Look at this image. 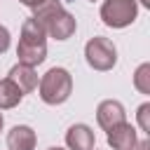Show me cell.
I'll return each mask as SVG.
<instances>
[{
    "label": "cell",
    "instance_id": "cell-3",
    "mask_svg": "<svg viewBox=\"0 0 150 150\" xmlns=\"http://www.w3.org/2000/svg\"><path fill=\"white\" fill-rule=\"evenodd\" d=\"M38 89H40V98L47 105H61L73 94V77L66 68H49L40 77Z\"/></svg>",
    "mask_w": 150,
    "mask_h": 150
},
{
    "label": "cell",
    "instance_id": "cell-10",
    "mask_svg": "<svg viewBox=\"0 0 150 150\" xmlns=\"http://www.w3.org/2000/svg\"><path fill=\"white\" fill-rule=\"evenodd\" d=\"M7 77H9V80L23 91V96L30 94V91L38 87V73H35L33 66H26V63H16V66L9 70Z\"/></svg>",
    "mask_w": 150,
    "mask_h": 150
},
{
    "label": "cell",
    "instance_id": "cell-18",
    "mask_svg": "<svg viewBox=\"0 0 150 150\" xmlns=\"http://www.w3.org/2000/svg\"><path fill=\"white\" fill-rule=\"evenodd\" d=\"M141 2H143V5H145V7H150V0H141Z\"/></svg>",
    "mask_w": 150,
    "mask_h": 150
},
{
    "label": "cell",
    "instance_id": "cell-1",
    "mask_svg": "<svg viewBox=\"0 0 150 150\" xmlns=\"http://www.w3.org/2000/svg\"><path fill=\"white\" fill-rule=\"evenodd\" d=\"M33 19L54 40H68L77 28L75 16L63 9L61 0H42L38 7H33Z\"/></svg>",
    "mask_w": 150,
    "mask_h": 150
},
{
    "label": "cell",
    "instance_id": "cell-19",
    "mask_svg": "<svg viewBox=\"0 0 150 150\" xmlns=\"http://www.w3.org/2000/svg\"><path fill=\"white\" fill-rule=\"evenodd\" d=\"M47 150H63V148H59V145H54V148H47Z\"/></svg>",
    "mask_w": 150,
    "mask_h": 150
},
{
    "label": "cell",
    "instance_id": "cell-6",
    "mask_svg": "<svg viewBox=\"0 0 150 150\" xmlns=\"http://www.w3.org/2000/svg\"><path fill=\"white\" fill-rule=\"evenodd\" d=\"M96 122H98V127L105 129V131L112 129V127H117V124H122V122H127L124 105H122L120 101H115V98L101 101L98 108H96Z\"/></svg>",
    "mask_w": 150,
    "mask_h": 150
},
{
    "label": "cell",
    "instance_id": "cell-14",
    "mask_svg": "<svg viewBox=\"0 0 150 150\" xmlns=\"http://www.w3.org/2000/svg\"><path fill=\"white\" fill-rule=\"evenodd\" d=\"M9 30L5 28V26H0V54H5L7 49H9Z\"/></svg>",
    "mask_w": 150,
    "mask_h": 150
},
{
    "label": "cell",
    "instance_id": "cell-8",
    "mask_svg": "<svg viewBox=\"0 0 150 150\" xmlns=\"http://www.w3.org/2000/svg\"><path fill=\"white\" fill-rule=\"evenodd\" d=\"M94 143H96L94 131L87 124H73L66 131V145H68V150H91Z\"/></svg>",
    "mask_w": 150,
    "mask_h": 150
},
{
    "label": "cell",
    "instance_id": "cell-4",
    "mask_svg": "<svg viewBox=\"0 0 150 150\" xmlns=\"http://www.w3.org/2000/svg\"><path fill=\"white\" fill-rule=\"evenodd\" d=\"M138 5L136 0H105L101 5V19L110 28H127L136 21Z\"/></svg>",
    "mask_w": 150,
    "mask_h": 150
},
{
    "label": "cell",
    "instance_id": "cell-5",
    "mask_svg": "<svg viewBox=\"0 0 150 150\" xmlns=\"http://www.w3.org/2000/svg\"><path fill=\"white\" fill-rule=\"evenodd\" d=\"M84 59L94 70H112L117 63V49L108 38L96 35L84 45Z\"/></svg>",
    "mask_w": 150,
    "mask_h": 150
},
{
    "label": "cell",
    "instance_id": "cell-21",
    "mask_svg": "<svg viewBox=\"0 0 150 150\" xmlns=\"http://www.w3.org/2000/svg\"><path fill=\"white\" fill-rule=\"evenodd\" d=\"M91 150H96V148H91Z\"/></svg>",
    "mask_w": 150,
    "mask_h": 150
},
{
    "label": "cell",
    "instance_id": "cell-13",
    "mask_svg": "<svg viewBox=\"0 0 150 150\" xmlns=\"http://www.w3.org/2000/svg\"><path fill=\"white\" fill-rule=\"evenodd\" d=\"M136 117H138V127H141L143 131H150V103H143V105H138V112H136Z\"/></svg>",
    "mask_w": 150,
    "mask_h": 150
},
{
    "label": "cell",
    "instance_id": "cell-16",
    "mask_svg": "<svg viewBox=\"0 0 150 150\" xmlns=\"http://www.w3.org/2000/svg\"><path fill=\"white\" fill-rule=\"evenodd\" d=\"M40 2H42V0H21V5H26V7H30V9H33V7H38Z\"/></svg>",
    "mask_w": 150,
    "mask_h": 150
},
{
    "label": "cell",
    "instance_id": "cell-17",
    "mask_svg": "<svg viewBox=\"0 0 150 150\" xmlns=\"http://www.w3.org/2000/svg\"><path fill=\"white\" fill-rule=\"evenodd\" d=\"M2 124H5V117H2V112H0V131H2Z\"/></svg>",
    "mask_w": 150,
    "mask_h": 150
},
{
    "label": "cell",
    "instance_id": "cell-20",
    "mask_svg": "<svg viewBox=\"0 0 150 150\" xmlns=\"http://www.w3.org/2000/svg\"><path fill=\"white\" fill-rule=\"evenodd\" d=\"M89 2H94V0H89Z\"/></svg>",
    "mask_w": 150,
    "mask_h": 150
},
{
    "label": "cell",
    "instance_id": "cell-2",
    "mask_svg": "<svg viewBox=\"0 0 150 150\" xmlns=\"http://www.w3.org/2000/svg\"><path fill=\"white\" fill-rule=\"evenodd\" d=\"M16 56H19V63H26V66H33V68L40 66L47 59V33L33 16L26 19L23 26H21Z\"/></svg>",
    "mask_w": 150,
    "mask_h": 150
},
{
    "label": "cell",
    "instance_id": "cell-15",
    "mask_svg": "<svg viewBox=\"0 0 150 150\" xmlns=\"http://www.w3.org/2000/svg\"><path fill=\"white\" fill-rule=\"evenodd\" d=\"M131 150H150V143H148V141H138L136 148H131Z\"/></svg>",
    "mask_w": 150,
    "mask_h": 150
},
{
    "label": "cell",
    "instance_id": "cell-7",
    "mask_svg": "<svg viewBox=\"0 0 150 150\" xmlns=\"http://www.w3.org/2000/svg\"><path fill=\"white\" fill-rule=\"evenodd\" d=\"M105 138H108V145H110L112 150H131V148H136V143H138L136 129H134L129 122H122V124L108 129V136H105Z\"/></svg>",
    "mask_w": 150,
    "mask_h": 150
},
{
    "label": "cell",
    "instance_id": "cell-9",
    "mask_svg": "<svg viewBox=\"0 0 150 150\" xmlns=\"http://www.w3.org/2000/svg\"><path fill=\"white\" fill-rule=\"evenodd\" d=\"M38 136L28 124H16L7 134V148L9 150H35Z\"/></svg>",
    "mask_w": 150,
    "mask_h": 150
},
{
    "label": "cell",
    "instance_id": "cell-12",
    "mask_svg": "<svg viewBox=\"0 0 150 150\" xmlns=\"http://www.w3.org/2000/svg\"><path fill=\"white\" fill-rule=\"evenodd\" d=\"M134 87L141 94H150V63H141L134 73Z\"/></svg>",
    "mask_w": 150,
    "mask_h": 150
},
{
    "label": "cell",
    "instance_id": "cell-11",
    "mask_svg": "<svg viewBox=\"0 0 150 150\" xmlns=\"http://www.w3.org/2000/svg\"><path fill=\"white\" fill-rule=\"evenodd\" d=\"M23 98V91L9 80H0V110H9V108H16Z\"/></svg>",
    "mask_w": 150,
    "mask_h": 150
}]
</instances>
